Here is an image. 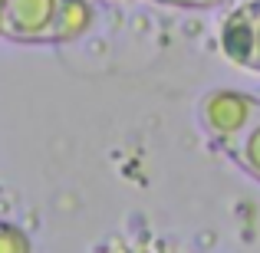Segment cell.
<instances>
[{
    "instance_id": "6da1fadb",
    "label": "cell",
    "mask_w": 260,
    "mask_h": 253,
    "mask_svg": "<svg viewBox=\"0 0 260 253\" xmlns=\"http://www.w3.org/2000/svg\"><path fill=\"white\" fill-rule=\"evenodd\" d=\"M257 109H260V102L254 95L234 92V89H211V92L198 102V122H201L204 135H208L214 145H221V141H228Z\"/></svg>"
},
{
    "instance_id": "7a4b0ae2",
    "label": "cell",
    "mask_w": 260,
    "mask_h": 253,
    "mask_svg": "<svg viewBox=\"0 0 260 253\" xmlns=\"http://www.w3.org/2000/svg\"><path fill=\"white\" fill-rule=\"evenodd\" d=\"M217 43L234 66L260 73V0L237 7L224 17Z\"/></svg>"
},
{
    "instance_id": "3957f363",
    "label": "cell",
    "mask_w": 260,
    "mask_h": 253,
    "mask_svg": "<svg viewBox=\"0 0 260 253\" xmlns=\"http://www.w3.org/2000/svg\"><path fill=\"white\" fill-rule=\"evenodd\" d=\"M217 148H221L241 171H247L250 177L260 181V109Z\"/></svg>"
},
{
    "instance_id": "277c9868",
    "label": "cell",
    "mask_w": 260,
    "mask_h": 253,
    "mask_svg": "<svg viewBox=\"0 0 260 253\" xmlns=\"http://www.w3.org/2000/svg\"><path fill=\"white\" fill-rule=\"evenodd\" d=\"M165 7H184V10H208V7H224L228 0H155Z\"/></svg>"
},
{
    "instance_id": "5b68a950",
    "label": "cell",
    "mask_w": 260,
    "mask_h": 253,
    "mask_svg": "<svg viewBox=\"0 0 260 253\" xmlns=\"http://www.w3.org/2000/svg\"><path fill=\"white\" fill-rule=\"evenodd\" d=\"M125 253H139V250H125Z\"/></svg>"
}]
</instances>
